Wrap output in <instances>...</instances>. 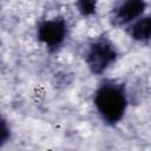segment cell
<instances>
[{
    "label": "cell",
    "mask_w": 151,
    "mask_h": 151,
    "mask_svg": "<svg viewBox=\"0 0 151 151\" xmlns=\"http://www.w3.org/2000/svg\"><path fill=\"white\" fill-rule=\"evenodd\" d=\"M78 11L81 15L87 17L91 15L96 12V2L94 1H90V0H83V1H78L77 4Z\"/></svg>",
    "instance_id": "cell-6"
},
{
    "label": "cell",
    "mask_w": 151,
    "mask_h": 151,
    "mask_svg": "<svg viewBox=\"0 0 151 151\" xmlns=\"http://www.w3.org/2000/svg\"><path fill=\"white\" fill-rule=\"evenodd\" d=\"M8 138H9V127L7 126L6 120L2 118L1 119V145H4Z\"/></svg>",
    "instance_id": "cell-7"
},
{
    "label": "cell",
    "mask_w": 151,
    "mask_h": 151,
    "mask_svg": "<svg viewBox=\"0 0 151 151\" xmlns=\"http://www.w3.org/2000/svg\"><path fill=\"white\" fill-rule=\"evenodd\" d=\"M130 37L136 41L151 40V15L142 17L136 20L127 29Z\"/></svg>",
    "instance_id": "cell-5"
},
{
    "label": "cell",
    "mask_w": 151,
    "mask_h": 151,
    "mask_svg": "<svg viewBox=\"0 0 151 151\" xmlns=\"http://www.w3.org/2000/svg\"><path fill=\"white\" fill-rule=\"evenodd\" d=\"M146 4L142 0H127L120 2L112 11V22L122 26L130 22H134L143 14Z\"/></svg>",
    "instance_id": "cell-4"
},
{
    "label": "cell",
    "mask_w": 151,
    "mask_h": 151,
    "mask_svg": "<svg viewBox=\"0 0 151 151\" xmlns=\"http://www.w3.org/2000/svg\"><path fill=\"white\" fill-rule=\"evenodd\" d=\"M67 34V24L63 18L44 20L39 24L37 37L51 51L57 50L65 40Z\"/></svg>",
    "instance_id": "cell-3"
},
{
    "label": "cell",
    "mask_w": 151,
    "mask_h": 151,
    "mask_svg": "<svg viewBox=\"0 0 151 151\" xmlns=\"http://www.w3.org/2000/svg\"><path fill=\"white\" fill-rule=\"evenodd\" d=\"M93 103L106 124H117L123 118L127 107V98L123 84L112 80L103 81L94 92Z\"/></svg>",
    "instance_id": "cell-1"
},
{
    "label": "cell",
    "mask_w": 151,
    "mask_h": 151,
    "mask_svg": "<svg viewBox=\"0 0 151 151\" xmlns=\"http://www.w3.org/2000/svg\"><path fill=\"white\" fill-rule=\"evenodd\" d=\"M118 53L112 41L106 37H100L88 45L85 61L93 74H100L116 61Z\"/></svg>",
    "instance_id": "cell-2"
}]
</instances>
